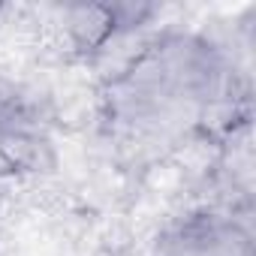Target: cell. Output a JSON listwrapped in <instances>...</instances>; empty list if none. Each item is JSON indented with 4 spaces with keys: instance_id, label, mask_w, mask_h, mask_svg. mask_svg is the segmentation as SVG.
Segmentation results:
<instances>
[{
    "instance_id": "obj_1",
    "label": "cell",
    "mask_w": 256,
    "mask_h": 256,
    "mask_svg": "<svg viewBox=\"0 0 256 256\" xmlns=\"http://www.w3.org/2000/svg\"><path fill=\"white\" fill-rule=\"evenodd\" d=\"M232 96V58L202 30H163L118 76L102 106L112 130L145 145H169L220 112Z\"/></svg>"
},
{
    "instance_id": "obj_2",
    "label": "cell",
    "mask_w": 256,
    "mask_h": 256,
    "mask_svg": "<svg viewBox=\"0 0 256 256\" xmlns=\"http://www.w3.org/2000/svg\"><path fill=\"white\" fill-rule=\"evenodd\" d=\"M154 256H256L250 217L202 205L163 226Z\"/></svg>"
},
{
    "instance_id": "obj_3",
    "label": "cell",
    "mask_w": 256,
    "mask_h": 256,
    "mask_svg": "<svg viewBox=\"0 0 256 256\" xmlns=\"http://www.w3.org/2000/svg\"><path fill=\"white\" fill-rule=\"evenodd\" d=\"M40 145V114L28 90L6 72H0V157L16 163Z\"/></svg>"
},
{
    "instance_id": "obj_4",
    "label": "cell",
    "mask_w": 256,
    "mask_h": 256,
    "mask_svg": "<svg viewBox=\"0 0 256 256\" xmlns=\"http://www.w3.org/2000/svg\"><path fill=\"white\" fill-rule=\"evenodd\" d=\"M64 40L66 46L82 54H100L106 52L108 42L124 36L120 18H118V4H82V6H66L64 10Z\"/></svg>"
}]
</instances>
